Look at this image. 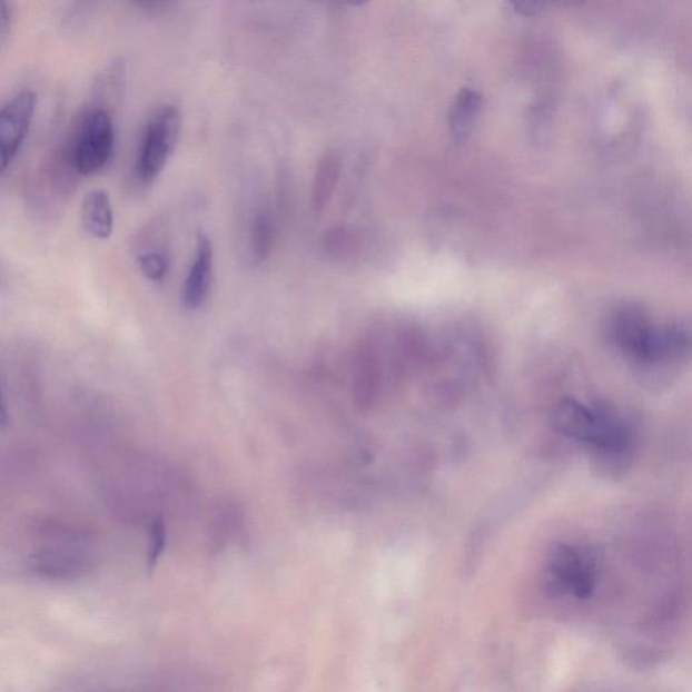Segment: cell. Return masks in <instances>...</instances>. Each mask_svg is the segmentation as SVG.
Listing matches in <instances>:
<instances>
[{
	"mask_svg": "<svg viewBox=\"0 0 692 692\" xmlns=\"http://www.w3.org/2000/svg\"><path fill=\"white\" fill-rule=\"evenodd\" d=\"M337 2L348 6H364L369 2V0H337Z\"/></svg>",
	"mask_w": 692,
	"mask_h": 692,
	"instance_id": "cell-19",
	"label": "cell"
},
{
	"mask_svg": "<svg viewBox=\"0 0 692 692\" xmlns=\"http://www.w3.org/2000/svg\"><path fill=\"white\" fill-rule=\"evenodd\" d=\"M339 169L342 162L337 155L329 154L320 159L313 184V206L317 211H323L329 204L337 186Z\"/></svg>",
	"mask_w": 692,
	"mask_h": 692,
	"instance_id": "cell-11",
	"label": "cell"
},
{
	"mask_svg": "<svg viewBox=\"0 0 692 692\" xmlns=\"http://www.w3.org/2000/svg\"><path fill=\"white\" fill-rule=\"evenodd\" d=\"M11 27V14L8 0H0V46L8 39Z\"/></svg>",
	"mask_w": 692,
	"mask_h": 692,
	"instance_id": "cell-17",
	"label": "cell"
},
{
	"mask_svg": "<svg viewBox=\"0 0 692 692\" xmlns=\"http://www.w3.org/2000/svg\"><path fill=\"white\" fill-rule=\"evenodd\" d=\"M212 276V245L206 235L198 236L197 259L188 274L184 300L187 308H198L209 295Z\"/></svg>",
	"mask_w": 692,
	"mask_h": 692,
	"instance_id": "cell-7",
	"label": "cell"
},
{
	"mask_svg": "<svg viewBox=\"0 0 692 692\" xmlns=\"http://www.w3.org/2000/svg\"><path fill=\"white\" fill-rule=\"evenodd\" d=\"M274 225L267 214H259L251 224L250 250L256 263L268 260L274 249Z\"/></svg>",
	"mask_w": 692,
	"mask_h": 692,
	"instance_id": "cell-12",
	"label": "cell"
},
{
	"mask_svg": "<svg viewBox=\"0 0 692 692\" xmlns=\"http://www.w3.org/2000/svg\"><path fill=\"white\" fill-rule=\"evenodd\" d=\"M557 2L565 6H577L582 4L584 0H557Z\"/></svg>",
	"mask_w": 692,
	"mask_h": 692,
	"instance_id": "cell-20",
	"label": "cell"
},
{
	"mask_svg": "<svg viewBox=\"0 0 692 692\" xmlns=\"http://www.w3.org/2000/svg\"><path fill=\"white\" fill-rule=\"evenodd\" d=\"M181 128L180 111L166 107L149 123L138 157V174L144 181H152L166 167L178 144Z\"/></svg>",
	"mask_w": 692,
	"mask_h": 692,
	"instance_id": "cell-5",
	"label": "cell"
},
{
	"mask_svg": "<svg viewBox=\"0 0 692 692\" xmlns=\"http://www.w3.org/2000/svg\"><path fill=\"white\" fill-rule=\"evenodd\" d=\"M556 429L579 444L587 445L602 461L625 465L632 455L633 438L626 425L605 408L565 398L553 412Z\"/></svg>",
	"mask_w": 692,
	"mask_h": 692,
	"instance_id": "cell-2",
	"label": "cell"
},
{
	"mask_svg": "<svg viewBox=\"0 0 692 692\" xmlns=\"http://www.w3.org/2000/svg\"><path fill=\"white\" fill-rule=\"evenodd\" d=\"M36 92L23 90L0 107V174L10 167L29 135L37 109Z\"/></svg>",
	"mask_w": 692,
	"mask_h": 692,
	"instance_id": "cell-6",
	"label": "cell"
},
{
	"mask_svg": "<svg viewBox=\"0 0 692 692\" xmlns=\"http://www.w3.org/2000/svg\"><path fill=\"white\" fill-rule=\"evenodd\" d=\"M606 335L622 355L640 364L669 362L690 346V333L683 324H653L644 310L632 305L610 313Z\"/></svg>",
	"mask_w": 692,
	"mask_h": 692,
	"instance_id": "cell-1",
	"label": "cell"
},
{
	"mask_svg": "<svg viewBox=\"0 0 692 692\" xmlns=\"http://www.w3.org/2000/svg\"><path fill=\"white\" fill-rule=\"evenodd\" d=\"M379 360L373 346L362 344L356 350L354 368V396L358 408H368L373 405L377 387H379Z\"/></svg>",
	"mask_w": 692,
	"mask_h": 692,
	"instance_id": "cell-8",
	"label": "cell"
},
{
	"mask_svg": "<svg viewBox=\"0 0 692 692\" xmlns=\"http://www.w3.org/2000/svg\"><path fill=\"white\" fill-rule=\"evenodd\" d=\"M140 268L142 274L147 276L148 279L159 281L166 278L168 273V260L166 259V256L152 251V254L142 255L140 257Z\"/></svg>",
	"mask_w": 692,
	"mask_h": 692,
	"instance_id": "cell-14",
	"label": "cell"
},
{
	"mask_svg": "<svg viewBox=\"0 0 692 692\" xmlns=\"http://www.w3.org/2000/svg\"><path fill=\"white\" fill-rule=\"evenodd\" d=\"M360 244L357 231L348 226H337L327 231L325 237L326 254L335 259H346L355 255Z\"/></svg>",
	"mask_w": 692,
	"mask_h": 692,
	"instance_id": "cell-13",
	"label": "cell"
},
{
	"mask_svg": "<svg viewBox=\"0 0 692 692\" xmlns=\"http://www.w3.org/2000/svg\"><path fill=\"white\" fill-rule=\"evenodd\" d=\"M166 545V527H164L162 521H156L150 532V550L148 562L154 565L159 558L160 553Z\"/></svg>",
	"mask_w": 692,
	"mask_h": 692,
	"instance_id": "cell-15",
	"label": "cell"
},
{
	"mask_svg": "<svg viewBox=\"0 0 692 692\" xmlns=\"http://www.w3.org/2000/svg\"><path fill=\"white\" fill-rule=\"evenodd\" d=\"M115 123L102 107L88 111L77 130L71 159L81 175L97 174L106 167L115 149Z\"/></svg>",
	"mask_w": 692,
	"mask_h": 692,
	"instance_id": "cell-3",
	"label": "cell"
},
{
	"mask_svg": "<svg viewBox=\"0 0 692 692\" xmlns=\"http://www.w3.org/2000/svg\"><path fill=\"white\" fill-rule=\"evenodd\" d=\"M548 574L553 586L564 594L586 600L596 586L597 562L594 553L572 545H558L552 552Z\"/></svg>",
	"mask_w": 692,
	"mask_h": 692,
	"instance_id": "cell-4",
	"label": "cell"
},
{
	"mask_svg": "<svg viewBox=\"0 0 692 692\" xmlns=\"http://www.w3.org/2000/svg\"><path fill=\"white\" fill-rule=\"evenodd\" d=\"M8 424V413H6V408L2 404V399H0V431L3 429V426Z\"/></svg>",
	"mask_w": 692,
	"mask_h": 692,
	"instance_id": "cell-18",
	"label": "cell"
},
{
	"mask_svg": "<svg viewBox=\"0 0 692 692\" xmlns=\"http://www.w3.org/2000/svg\"><path fill=\"white\" fill-rule=\"evenodd\" d=\"M513 8L525 17H536L541 14L548 4L550 0H510Z\"/></svg>",
	"mask_w": 692,
	"mask_h": 692,
	"instance_id": "cell-16",
	"label": "cell"
},
{
	"mask_svg": "<svg viewBox=\"0 0 692 692\" xmlns=\"http://www.w3.org/2000/svg\"><path fill=\"white\" fill-rule=\"evenodd\" d=\"M81 219L88 235L99 240H107L115 229V214L109 194L105 190L88 194L81 209Z\"/></svg>",
	"mask_w": 692,
	"mask_h": 692,
	"instance_id": "cell-10",
	"label": "cell"
},
{
	"mask_svg": "<svg viewBox=\"0 0 692 692\" xmlns=\"http://www.w3.org/2000/svg\"><path fill=\"white\" fill-rule=\"evenodd\" d=\"M483 109L481 92L472 88H463L453 100L449 110V129L453 140L464 142L474 130V126Z\"/></svg>",
	"mask_w": 692,
	"mask_h": 692,
	"instance_id": "cell-9",
	"label": "cell"
}]
</instances>
